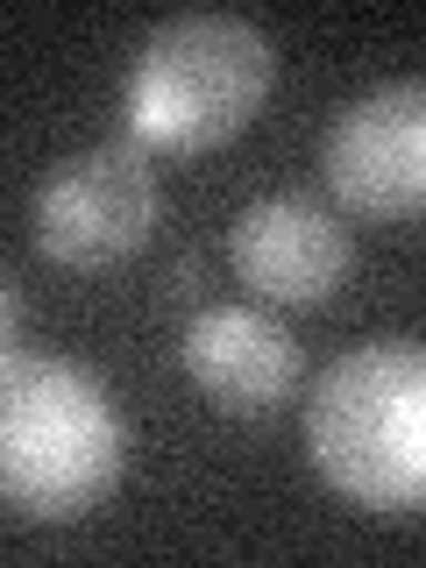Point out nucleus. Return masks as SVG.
<instances>
[{
  "mask_svg": "<svg viewBox=\"0 0 426 568\" xmlns=\"http://www.w3.org/2000/svg\"><path fill=\"white\" fill-rule=\"evenodd\" d=\"M235 271L263 298L313 306L348 277V235L306 200H263L235 221Z\"/></svg>",
  "mask_w": 426,
  "mask_h": 568,
  "instance_id": "obj_6",
  "label": "nucleus"
},
{
  "mask_svg": "<svg viewBox=\"0 0 426 568\" xmlns=\"http://www.w3.org/2000/svg\"><path fill=\"white\" fill-rule=\"evenodd\" d=\"M271 43L242 14H178L129 71V121L156 150H213L271 100Z\"/></svg>",
  "mask_w": 426,
  "mask_h": 568,
  "instance_id": "obj_3",
  "label": "nucleus"
},
{
  "mask_svg": "<svg viewBox=\"0 0 426 568\" xmlns=\"http://www.w3.org/2000/svg\"><path fill=\"white\" fill-rule=\"evenodd\" d=\"M121 476V419L79 363L8 348L0 398V484L22 519H79Z\"/></svg>",
  "mask_w": 426,
  "mask_h": 568,
  "instance_id": "obj_2",
  "label": "nucleus"
},
{
  "mask_svg": "<svg viewBox=\"0 0 426 568\" xmlns=\"http://www.w3.org/2000/svg\"><path fill=\"white\" fill-rule=\"evenodd\" d=\"M313 469L348 505L405 519L426 511V348L369 342L320 377L306 413Z\"/></svg>",
  "mask_w": 426,
  "mask_h": 568,
  "instance_id": "obj_1",
  "label": "nucleus"
},
{
  "mask_svg": "<svg viewBox=\"0 0 426 568\" xmlns=\"http://www.w3.org/2000/svg\"><path fill=\"white\" fill-rule=\"evenodd\" d=\"M327 185L369 221L426 213V85H377L327 135Z\"/></svg>",
  "mask_w": 426,
  "mask_h": 568,
  "instance_id": "obj_5",
  "label": "nucleus"
},
{
  "mask_svg": "<svg viewBox=\"0 0 426 568\" xmlns=\"http://www.w3.org/2000/svg\"><path fill=\"white\" fill-rule=\"evenodd\" d=\"M185 369L221 413H271L298 384V348L277 320L248 306H213L185 334Z\"/></svg>",
  "mask_w": 426,
  "mask_h": 568,
  "instance_id": "obj_7",
  "label": "nucleus"
},
{
  "mask_svg": "<svg viewBox=\"0 0 426 568\" xmlns=\"http://www.w3.org/2000/svg\"><path fill=\"white\" fill-rule=\"evenodd\" d=\"M156 227V178L142 150H79L36 192V242L64 271H114Z\"/></svg>",
  "mask_w": 426,
  "mask_h": 568,
  "instance_id": "obj_4",
  "label": "nucleus"
}]
</instances>
